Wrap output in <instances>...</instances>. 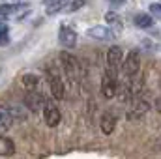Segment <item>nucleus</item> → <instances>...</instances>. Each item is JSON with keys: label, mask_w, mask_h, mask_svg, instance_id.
Here are the masks:
<instances>
[{"label": "nucleus", "mask_w": 161, "mask_h": 159, "mask_svg": "<svg viewBox=\"0 0 161 159\" xmlns=\"http://www.w3.org/2000/svg\"><path fill=\"white\" fill-rule=\"evenodd\" d=\"M60 62H62V68H64L66 75L69 77V80H73V82L80 80V77H82V68H80V62L73 54L62 52L60 54Z\"/></svg>", "instance_id": "nucleus-1"}, {"label": "nucleus", "mask_w": 161, "mask_h": 159, "mask_svg": "<svg viewBox=\"0 0 161 159\" xmlns=\"http://www.w3.org/2000/svg\"><path fill=\"white\" fill-rule=\"evenodd\" d=\"M118 92V79L116 75H113L109 69L103 73V79H101V96L105 99H113Z\"/></svg>", "instance_id": "nucleus-2"}, {"label": "nucleus", "mask_w": 161, "mask_h": 159, "mask_svg": "<svg viewBox=\"0 0 161 159\" xmlns=\"http://www.w3.org/2000/svg\"><path fill=\"white\" fill-rule=\"evenodd\" d=\"M122 69H124V75L125 77H135L139 73V69H141V56H139L137 51H131L125 56V60L122 64Z\"/></svg>", "instance_id": "nucleus-3"}, {"label": "nucleus", "mask_w": 161, "mask_h": 159, "mask_svg": "<svg viewBox=\"0 0 161 159\" xmlns=\"http://www.w3.org/2000/svg\"><path fill=\"white\" fill-rule=\"evenodd\" d=\"M122 64H124V52H122V49L116 47V45L111 47L107 51V66H109V71L113 75H116L118 69L122 68Z\"/></svg>", "instance_id": "nucleus-4"}, {"label": "nucleus", "mask_w": 161, "mask_h": 159, "mask_svg": "<svg viewBox=\"0 0 161 159\" xmlns=\"http://www.w3.org/2000/svg\"><path fill=\"white\" fill-rule=\"evenodd\" d=\"M43 120H45V123H47L49 127H56V125L60 123L62 114H60V111H58V107H56L54 103L45 101V105H43Z\"/></svg>", "instance_id": "nucleus-5"}, {"label": "nucleus", "mask_w": 161, "mask_h": 159, "mask_svg": "<svg viewBox=\"0 0 161 159\" xmlns=\"http://www.w3.org/2000/svg\"><path fill=\"white\" fill-rule=\"evenodd\" d=\"M45 73H47V82H49L53 97L54 99H64V82H62V79L51 69H45Z\"/></svg>", "instance_id": "nucleus-6"}, {"label": "nucleus", "mask_w": 161, "mask_h": 159, "mask_svg": "<svg viewBox=\"0 0 161 159\" xmlns=\"http://www.w3.org/2000/svg\"><path fill=\"white\" fill-rule=\"evenodd\" d=\"M45 101H47V99H43V96H41L38 90H34V92H26V94H25V99H23V103H25V105L28 107V111H32V112L43 111Z\"/></svg>", "instance_id": "nucleus-7"}, {"label": "nucleus", "mask_w": 161, "mask_h": 159, "mask_svg": "<svg viewBox=\"0 0 161 159\" xmlns=\"http://www.w3.org/2000/svg\"><path fill=\"white\" fill-rule=\"evenodd\" d=\"M58 41L66 47V49H73L77 45V34L69 28V26H60L58 32Z\"/></svg>", "instance_id": "nucleus-8"}, {"label": "nucleus", "mask_w": 161, "mask_h": 159, "mask_svg": "<svg viewBox=\"0 0 161 159\" xmlns=\"http://www.w3.org/2000/svg\"><path fill=\"white\" fill-rule=\"evenodd\" d=\"M86 36L92 38V40H97V41H107V40H113L114 38L113 30L107 28V26H92V28L86 30Z\"/></svg>", "instance_id": "nucleus-9"}, {"label": "nucleus", "mask_w": 161, "mask_h": 159, "mask_svg": "<svg viewBox=\"0 0 161 159\" xmlns=\"http://www.w3.org/2000/svg\"><path fill=\"white\" fill-rule=\"evenodd\" d=\"M26 9H28V4H4V6H0V17L19 15Z\"/></svg>", "instance_id": "nucleus-10"}, {"label": "nucleus", "mask_w": 161, "mask_h": 159, "mask_svg": "<svg viewBox=\"0 0 161 159\" xmlns=\"http://www.w3.org/2000/svg\"><path fill=\"white\" fill-rule=\"evenodd\" d=\"M99 127H101V131H103L105 135H111V133L116 129V116L111 114V112H105V114L101 116Z\"/></svg>", "instance_id": "nucleus-11"}, {"label": "nucleus", "mask_w": 161, "mask_h": 159, "mask_svg": "<svg viewBox=\"0 0 161 159\" xmlns=\"http://www.w3.org/2000/svg\"><path fill=\"white\" fill-rule=\"evenodd\" d=\"M11 125H13V116H11L9 107L0 105V131H8L11 129Z\"/></svg>", "instance_id": "nucleus-12"}, {"label": "nucleus", "mask_w": 161, "mask_h": 159, "mask_svg": "<svg viewBox=\"0 0 161 159\" xmlns=\"http://www.w3.org/2000/svg\"><path fill=\"white\" fill-rule=\"evenodd\" d=\"M150 109V103L144 101V99H135V105L133 109L129 111V118H141L142 114H146Z\"/></svg>", "instance_id": "nucleus-13"}, {"label": "nucleus", "mask_w": 161, "mask_h": 159, "mask_svg": "<svg viewBox=\"0 0 161 159\" xmlns=\"http://www.w3.org/2000/svg\"><path fill=\"white\" fill-rule=\"evenodd\" d=\"M49 6H47V13L53 15V13H58L62 9H66L69 6V0H45Z\"/></svg>", "instance_id": "nucleus-14"}, {"label": "nucleus", "mask_w": 161, "mask_h": 159, "mask_svg": "<svg viewBox=\"0 0 161 159\" xmlns=\"http://www.w3.org/2000/svg\"><path fill=\"white\" fill-rule=\"evenodd\" d=\"M13 152H15L13 140L0 135V156H13Z\"/></svg>", "instance_id": "nucleus-15"}, {"label": "nucleus", "mask_w": 161, "mask_h": 159, "mask_svg": "<svg viewBox=\"0 0 161 159\" xmlns=\"http://www.w3.org/2000/svg\"><path fill=\"white\" fill-rule=\"evenodd\" d=\"M23 86H25V90L26 92H34V90H38V77L36 75H32V73H26V75H23Z\"/></svg>", "instance_id": "nucleus-16"}, {"label": "nucleus", "mask_w": 161, "mask_h": 159, "mask_svg": "<svg viewBox=\"0 0 161 159\" xmlns=\"http://www.w3.org/2000/svg\"><path fill=\"white\" fill-rule=\"evenodd\" d=\"M152 25H154L152 15H148V13H139V15H135V26H139V28H150Z\"/></svg>", "instance_id": "nucleus-17"}, {"label": "nucleus", "mask_w": 161, "mask_h": 159, "mask_svg": "<svg viewBox=\"0 0 161 159\" xmlns=\"http://www.w3.org/2000/svg\"><path fill=\"white\" fill-rule=\"evenodd\" d=\"M8 43H9V32L6 26H2L0 28V47H6Z\"/></svg>", "instance_id": "nucleus-18"}, {"label": "nucleus", "mask_w": 161, "mask_h": 159, "mask_svg": "<svg viewBox=\"0 0 161 159\" xmlns=\"http://www.w3.org/2000/svg\"><path fill=\"white\" fill-rule=\"evenodd\" d=\"M105 21H107V23H113V25H120V17H118L114 11L105 13Z\"/></svg>", "instance_id": "nucleus-19"}, {"label": "nucleus", "mask_w": 161, "mask_h": 159, "mask_svg": "<svg viewBox=\"0 0 161 159\" xmlns=\"http://www.w3.org/2000/svg\"><path fill=\"white\" fill-rule=\"evenodd\" d=\"M9 111H11V116H13V120H26V116L23 114V111H21L19 107H9Z\"/></svg>", "instance_id": "nucleus-20"}, {"label": "nucleus", "mask_w": 161, "mask_h": 159, "mask_svg": "<svg viewBox=\"0 0 161 159\" xmlns=\"http://www.w3.org/2000/svg\"><path fill=\"white\" fill-rule=\"evenodd\" d=\"M84 4H86V0H73V2L68 6V11H77L79 8H82V6H84Z\"/></svg>", "instance_id": "nucleus-21"}, {"label": "nucleus", "mask_w": 161, "mask_h": 159, "mask_svg": "<svg viewBox=\"0 0 161 159\" xmlns=\"http://www.w3.org/2000/svg\"><path fill=\"white\" fill-rule=\"evenodd\" d=\"M150 11H152V15L161 19V4H150Z\"/></svg>", "instance_id": "nucleus-22"}, {"label": "nucleus", "mask_w": 161, "mask_h": 159, "mask_svg": "<svg viewBox=\"0 0 161 159\" xmlns=\"http://www.w3.org/2000/svg\"><path fill=\"white\" fill-rule=\"evenodd\" d=\"M156 109H158V111L161 112V96L158 97V99H156Z\"/></svg>", "instance_id": "nucleus-23"}, {"label": "nucleus", "mask_w": 161, "mask_h": 159, "mask_svg": "<svg viewBox=\"0 0 161 159\" xmlns=\"http://www.w3.org/2000/svg\"><path fill=\"white\" fill-rule=\"evenodd\" d=\"M124 2H125V0H111V4H116V6H118V4H124Z\"/></svg>", "instance_id": "nucleus-24"}, {"label": "nucleus", "mask_w": 161, "mask_h": 159, "mask_svg": "<svg viewBox=\"0 0 161 159\" xmlns=\"http://www.w3.org/2000/svg\"><path fill=\"white\" fill-rule=\"evenodd\" d=\"M2 26H4V23H2V21H0V28H2Z\"/></svg>", "instance_id": "nucleus-25"}]
</instances>
